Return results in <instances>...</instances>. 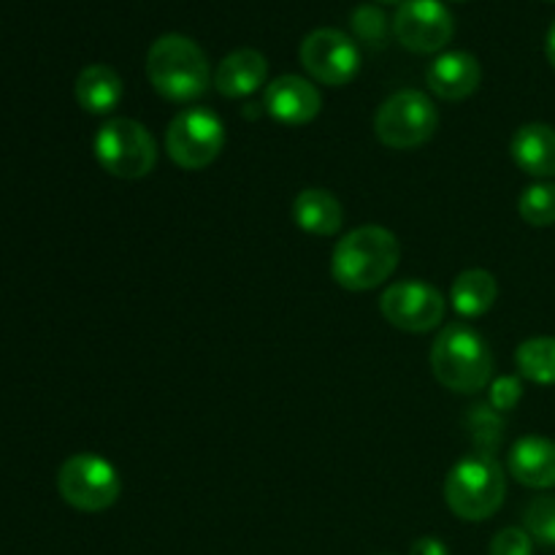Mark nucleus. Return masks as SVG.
I'll return each instance as SVG.
<instances>
[{"label":"nucleus","instance_id":"30","mask_svg":"<svg viewBox=\"0 0 555 555\" xmlns=\"http://www.w3.org/2000/svg\"><path fill=\"white\" fill-rule=\"evenodd\" d=\"M551 3H555V0H551Z\"/></svg>","mask_w":555,"mask_h":555},{"label":"nucleus","instance_id":"4","mask_svg":"<svg viewBox=\"0 0 555 555\" xmlns=\"http://www.w3.org/2000/svg\"><path fill=\"white\" fill-rule=\"evenodd\" d=\"M507 496V477L496 455L469 453L450 469L444 502L461 520H488Z\"/></svg>","mask_w":555,"mask_h":555},{"label":"nucleus","instance_id":"22","mask_svg":"<svg viewBox=\"0 0 555 555\" xmlns=\"http://www.w3.org/2000/svg\"><path fill=\"white\" fill-rule=\"evenodd\" d=\"M518 211L524 222L534 228L555 225V184L553 182H537L520 193Z\"/></svg>","mask_w":555,"mask_h":555},{"label":"nucleus","instance_id":"6","mask_svg":"<svg viewBox=\"0 0 555 555\" xmlns=\"http://www.w3.org/2000/svg\"><path fill=\"white\" fill-rule=\"evenodd\" d=\"M57 491L79 513H103L122 493V480L112 461L95 453L70 455L57 472Z\"/></svg>","mask_w":555,"mask_h":555},{"label":"nucleus","instance_id":"9","mask_svg":"<svg viewBox=\"0 0 555 555\" xmlns=\"http://www.w3.org/2000/svg\"><path fill=\"white\" fill-rule=\"evenodd\" d=\"M298 57L314 81L328 87L350 85L361 70V49L345 30L336 27H318L309 33L301 41Z\"/></svg>","mask_w":555,"mask_h":555},{"label":"nucleus","instance_id":"17","mask_svg":"<svg viewBox=\"0 0 555 555\" xmlns=\"http://www.w3.org/2000/svg\"><path fill=\"white\" fill-rule=\"evenodd\" d=\"M293 220L309 236H336L345 222V209L334 193L309 188L301 190L293 201Z\"/></svg>","mask_w":555,"mask_h":555},{"label":"nucleus","instance_id":"18","mask_svg":"<svg viewBox=\"0 0 555 555\" xmlns=\"http://www.w3.org/2000/svg\"><path fill=\"white\" fill-rule=\"evenodd\" d=\"M76 103L90 114H112L122 103L125 87L117 70L112 65H87L76 76Z\"/></svg>","mask_w":555,"mask_h":555},{"label":"nucleus","instance_id":"21","mask_svg":"<svg viewBox=\"0 0 555 555\" xmlns=\"http://www.w3.org/2000/svg\"><path fill=\"white\" fill-rule=\"evenodd\" d=\"M464 428L469 434V439L475 442L477 453L493 455L499 450L504 439V415L499 410H493L491 404H475L464 417Z\"/></svg>","mask_w":555,"mask_h":555},{"label":"nucleus","instance_id":"29","mask_svg":"<svg viewBox=\"0 0 555 555\" xmlns=\"http://www.w3.org/2000/svg\"><path fill=\"white\" fill-rule=\"evenodd\" d=\"M377 3H383V5H401V3H404V0H377Z\"/></svg>","mask_w":555,"mask_h":555},{"label":"nucleus","instance_id":"27","mask_svg":"<svg viewBox=\"0 0 555 555\" xmlns=\"http://www.w3.org/2000/svg\"><path fill=\"white\" fill-rule=\"evenodd\" d=\"M410 555H450V547L442 540H437V537H421L412 545Z\"/></svg>","mask_w":555,"mask_h":555},{"label":"nucleus","instance_id":"13","mask_svg":"<svg viewBox=\"0 0 555 555\" xmlns=\"http://www.w3.org/2000/svg\"><path fill=\"white\" fill-rule=\"evenodd\" d=\"M428 87L442 101H466L480 87L482 70L475 54L444 52L428 65Z\"/></svg>","mask_w":555,"mask_h":555},{"label":"nucleus","instance_id":"12","mask_svg":"<svg viewBox=\"0 0 555 555\" xmlns=\"http://www.w3.org/2000/svg\"><path fill=\"white\" fill-rule=\"evenodd\" d=\"M263 106L274 122L287 128H301L309 125L323 108V95L309 79L296 74H285L266 87Z\"/></svg>","mask_w":555,"mask_h":555},{"label":"nucleus","instance_id":"28","mask_svg":"<svg viewBox=\"0 0 555 555\" xmlns=\"http://www.w3.org/2000/svg\"><path fill=\"white\" fill-rule=\"evenodd\" d=\"M545 54H547V63L555 68V20H553L551 30H547V38H545Z\"/></svg>","mask_w":555,"mask_h":555},{"label":"nucleus","instance_id":"25","mask_svg":"<svg viewBox=\"0 0 555 555\" xmlns=\"http://www.w3.org/2000/svg\"><path fill=\"white\" fill-rule=\"evenodd\" d=\"M524 399V383L520 377H513V374H504V377H496L491 385H488V404L493 410L504 412L515 410V404Z\"/></svg>","mask_w":555,"mask_h":555},{"label":"nucleus","instance_id":"19","mask_svg":"<svg viewBox=\"0 0 555 555\" xmlns=\"http://www.w3.org/2000/svg\"><path fill=\"white\" fill-rule=\"evenodd\" d=\"M499 298L496 276L486 269H466L450 287V301L461 318H482Z\"/></svg>","mask_w":555,"mask_h":555},{"label":"nucleus","instance_id":"11","mask_svg":"<svg viewBox=\"0 0 555 555\" xmlns=\"http://www.w3.org/2000/svg\"><path fill=\"white\" fill-rule=\"evenodd\" d=\"M455 33L453 14L439 0H404L393 16V36L415 54L439 52Z\"/></svg>","mask_w":555,"mask_h":555},{"label":"nucleus","instance_id":"15","mask_svg":"<svg viewBox=\"0 0 555 555\" xmlns=\"http://www.w3.org/2000/svg\"><path fill=\"white\" fill-rule=\"evenodd\" d=\"M269 63L258 49H236L215 68V90L222 98H247L266 85Z\"/></svg>","mask_w":555,"mask_h":555},{"label":"nucleus","instance_id":"16","mask_svg":"<svg viewBox=\"0 0 555 555\" xmlns=\"http://www.w3.org/2000/svg\"><path fill=\"white\" fill-rule=\"evenodd\" d=\"M515 166L537 179L555 177V128L545 122H529L515 130L509 141Z\"/></svg>","mask_w":555,"mask_h":555},{"label":"nucleus","instance_id":"5","mask_svg":"<svg viewBox=\"0 0 555 555\" xmlns=\"http://www.w3.org/2000/svg\"><path fill=\"white\" fill-rule=\"evenodd\" d=\"M95 157L117 179H144L157 163V144L150 130L128 117H114L95 135Z\"/></svg>","mask_w":555,"mask_h":555},{"label":"nucleus","instance_id":"20","mask_svg":"<svg viewBox=\"0 0 555 555\" xmlns=\"http://www.w3.org/2000/svg\"><path fill=\"white\" fill-rule=\"evenodd\" d=\"M520 377L534 385H555V336L526 339L515 352Z\"/></svg>","mask_w":555,"mask_h":555},{"label":"nucleus","instance_id":"26","mask_svg":"<svg viewBox=\"0 0 555 555\" xmlns=\"http://www.w3.org/2000/svg\"><path fill=\"white\" fill-rule=\"evenodd\" d=\"M488 555H534V540L526 529H504L493 537Z\"/></svg>","mask_w":555,"mask_h":555},{"label":"nucleus","instance_id":"2","mask_svg":"<svg viewBox=\"0 0 555 555\" xmlns=\"http://www.w3.org/2000/svg\"><path fill=\"white\" fill-rule=\"evenodd\" d=\"M146 76L160 98L171 103H193L209 90L211 68L204 49L188 36L166 33L146 52Z\"/></svg>","mask_w":555,"mask_h":555},{"label":"nucleus","instance_id":"7","mask_svg":"<svg viewBox=\"0 0 555 555\" xmlns=\"http://www.w3.org/2000/svg\"><path fill=\"white\" fill-rule=\"evenodd\" d=\"M439 114L421 90H401L379 106L374 117L377 139L390 150H417L437 133Z\"/></svg>","mask_w":555,"mask_h":555},{"label":"nucleus","instance_id":"14","mask_svg":"<svg viewBox=\"0 0 555 555\" xmlns=\"http://www.w3.org/2000/svg\"><path fill=\"white\" fill-rule=\"evenodd\" d=\"M507 469L526 488H534V491L555 488V442L534 437V434L520 437L509 450Z\"/></svg>","mask_w":555,"mask_h":555},{"label":"nucleus","instance_id":"24","mask_svg":"<svg viewBox=\"0 0 555 555\" xmlns=\"http://www.w3.org/2000/svg\"><path fill=\"white\" fill-rule=\"evenodd\" d=\"M350 22L356 36L361 38L363 43H369V47H379V43L388 38V16L383 14L379 5H372V3L358 5V9L352 11Z\"/></svg>","mask_w":555,"mask_h":555},{"label":"nucleus","instance_id":"8","mask_svg":"<svg viewBox=\"0 0 555 555\" xmlns=\"http://www.w3.org/2000/svg\"><path fill=\"white\" fill-rule=\"evenodd\" d=\"M225 146V125L209 108H184L166 130V152L184 171H201L220 157Z\"/></svg>","mask_w":555,"mask_h":555},{"label":"nucleus","instance_id":"23","mask_svg":"<svg viewBox=\"0 0 555 555\" xmlns=\"http://www.w3.org/2000/svg\"><path fill=\"white\" fill-rule=\"evenodd\" d=\"M524 524L531 540L555 547V496H537L526 507Z\"/></svg>","mask_w":555,"mask_h":555},{"label":"nucleus","instance_id":"10","mask_svg":"<svg viewBox=\"0 0 555 555\" xmlns=\"http://www.w3.org/2000/svg\"><path fill=\"white\" fill-rule=\"evenodd\" d=\"M379 312L393 328L406 334H428L439 328L448 312L442 293L421 280H404L388 285L379 296Z\"/></svg>","mask_w":555,"mask_h":555},{"label":"nucleus","instance_id":"1","mask_svg":"<svg viewBox=\"0 0 555 555\" xmlns=\"http://www.w3.org/2000/svg\"><path fill=\"white\" fill-rule=\"evenodd\" d=\"M401 247L393 231L383 225H361L341 236L331 258V274L345 291H374L399 269Z\"/></svg>","mask_w":555,"mask_h":555},{"label":"nucleus","instance_id":"3","mask_svg":"<svg viewBox=\"0 0 555 555\" xmlns=\"http://www.w3.org/2000/svg\"><path fill=\"white\" fill-rule=\"evenodd\" d=\"M431 372L453 393H477L491 385L493 352L472 325H444L431 347Z\"/></svg>","mask_w":555,"mask_h":555}]
</instances>
